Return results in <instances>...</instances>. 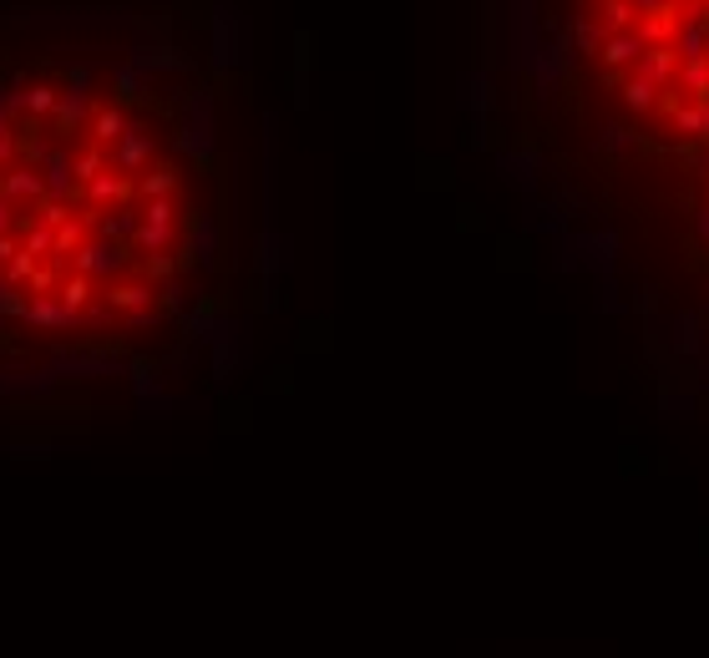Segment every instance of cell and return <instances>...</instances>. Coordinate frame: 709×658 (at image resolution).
<instances>
[{"instance_id":"6da1fadb","label":"cell","mask_w":709,"mask_h":658,"mask_svg":"<svg viewBox=\"0 0 709 658\" xmlns=\"http://www.w3.org/2000/svg\"><path fill=\"white\" fill-rule=\"evenodd\" d=\"M152 152H157V137H152L147 127H127V132H122V142H117L112 168L127 178V173H137V168H142V162H147Z\"/></svg>"},{"instance_id":"7a4b0ae2","label":"cell","mask_w":709,"mask_h":658,"mask_svg":"<svg viewBox=\"0 0 709 658\" xmlns=\"http://www.w3.org/2000/svg\"><path fill=\"white\" fill-rule=\"evenodd\" d=\"M127 269V249L122 243H87L82 254H76V274H122Z\"/></svg>"},{"instance_id":"3957f363","label":"cell","mask_w":709,"mask_h":658,"mask_svg":"<svg viewBox=\"0 0 709 658\" xmlns=\"http://www.w3.org/2000/svg\"><path fill=\"white\" fill-rule=\"evenodd\" d=\"M92 117V102H87V92H61V102H56V112H51V127L61 132V137H76V127H82Z\"/></svg>"},{"instance_id":"277c9868","label":"cell","mask_w":709,"mask_h":658,"mask_svg":"<svg viewBox=\"0 0 709 658\" xmlns=\"http://www.w3.org/2000/svg\"><path fill=\"white\" fill-rule=\"evenodd\" d=\"M122 132H127L122 107H102V112L92 117V142H122Z\"/></svg>"},{"instance_id":"5b68a950","label":"cell","mask_w":709,"mask_h":658,"mask_svg":"<svg viewBox=\"0 0 709 658\" xmlns=\"http://www.w3.org/2000/svg\"><path fill=\"white\" fill-rule=\"evenodd\" d=\"M173 188H178V173H173V168H152V173L137 183V193H142L147 203H152V198H168Z\"/></svg>"},{"instance_id":"8992f818","label":"cell","mask_w":709,"mask_h":658,"mask_svg":"<svg viewBox=\"0 0 709 658\" xmlns=\"http://www.w3.org/2000/svg\"><path fill=\"white\" fill-rule=\"evenodd\" d=\"M56 102H61V92L56 87H26V117H51L56 112Z\"/></svg>"},{"instance_id":"52a82bcc","label":"cell","mask_w":709,"mask_h":658,"mask_svg":"<svg viewBox=\"0 0 709 658\" xmlns=\"http://www.w3.org/2000/svg\"><path fill=\"white\" fill-rule=\"evenodd\" d=\"M16 213H21V208H16L6 193H0V233H11V228H16Z\"/></svg>"},{"instance_id":"ba28073f","label":"cell","mask_w":709,"mask_h":658,"mask_svg":"<svg viewBox=\"0 0 709 658\" xmlns=\"http://www.w3.org/2000/svg\"><path fill=\"white\" fill-rule=\"evenodd\" d=\"M16 137H0V173H6V168H16Z\"/></svg>"}]
</instances>
